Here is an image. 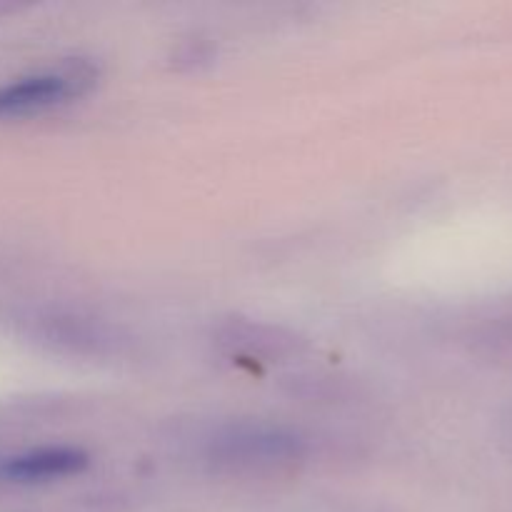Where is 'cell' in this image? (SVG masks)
<instances>
[{
    "label": "cell",
    "mask_w": 512,
    "mask_h": 512,
    "mask_svg": "<svg viewBox=\"0 0 512 512\" xmlns=\"http://www.w3.org/2000/svg\"><path fill=\"white\" fill-rule=\"evenodd\" d=\"M73 93V83L65 75H33L0 88V115H28L58 105Z\"/></svg>",
    "instance_id": "cell-1"
},
{
    "label": "cell",
    "mask_w": 512,
    "mask_h": 512,
    "mask_svg": "<svg viewBox=\"0 0 512 512\" xmlns=\"http://www.w3.org/2000/svg\"><path fill=\"white\" fill-rule=\"evenodd\" d=\"M85 463H88V458L80 450L48 448L5 460L0 473L10 480H20V483H35V480H53L73 475L83 470Z\"/></svg>",
    "instance_id": "cell-2"
}]
</instances>
